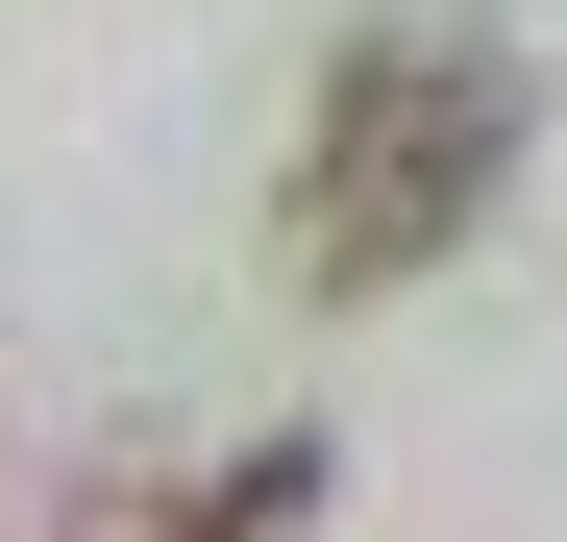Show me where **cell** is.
<instances>
[{"label":"cell","mask_w":567,"mask_h":542,"mask_svg":"<svg viewBox=\"0 0 567 542\" xmlns=\"http://www.w3.org/2000/svg\"><path fill=\"white\" fill-rule=\"evenodd\" d=\"M518 124H543L518 25H468V0L346 25L321 100H297V173H271V271H297V296H420V271L518 198Z\"/></svg>","instance_id":"6da1fadb"},{"label":"cell","mask_w":567,"mask_h":542,"mask_svg":"<svg viewBox=\"0 0 567 542\" xmlns=\"http://www.w3.org/2000/svg\"><path fill=\"white\" fill-rule=\"evenodd\" d=\"M297 518H321V444H297V419H271L247 469H198V493H173V542H297Z\"/></svg>","instance_id":"7a4b0ae2"}]
</instances>
